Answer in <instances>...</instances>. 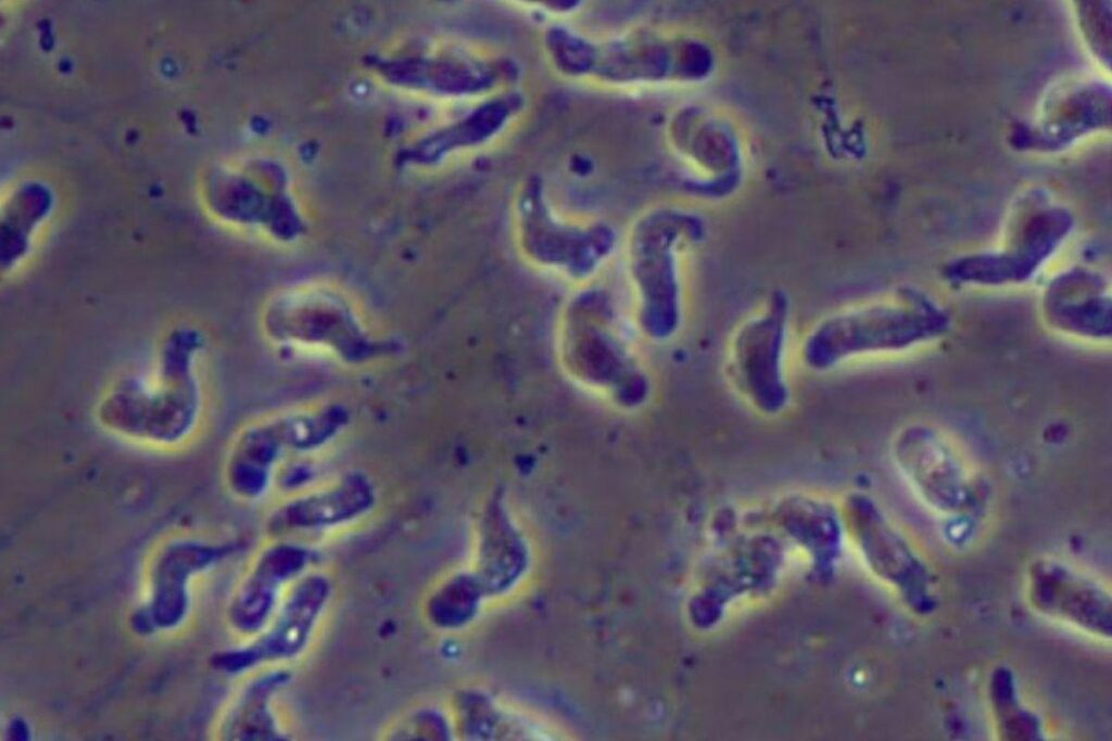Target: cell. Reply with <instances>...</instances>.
<instances>
[{
    "mask_svg": "<svg viewBox=\"0 0 1112 741\" xmlns=\"http://www.w3.org/2000/svg\"><path fill=\"white\" fill-rule=\"evenodd\" d=\"M203 348L204 337L197 329H173L159 347L151 379L125 376L100 399L99 425L114 437L153 449L188 444L202 418L197 361Z\"/></svg>",
    "mask_w": 1112,
    "mask_h": 741,
    "instance_id": "cell-1",
    "label": "cell"
},
{
    "mask_svg": "<svg viewBox=\"0 0 1112 741\" xmlns=\"http://www.w3.org/2000/svg\"><path fill=\"white\" fill-rule=\"evenodd\" d=\"M946 322L936 314L907 312L885 304L849 307L817 323L805 336L801 359L825 371L862 357L897 354L939 336Z\"/></svg>",
    "mask_w": 1112,
    "mask_h": 741,
    "instance_id": "cell-2",
    "label": "cell"
},
{
    "mask_svg": "<svg viewBox=\"0 0 1112 741\" xmlns=\"http://www.w3.org/2000/svg\"><path fill=\"white\" fill-rule=\"evenodd\" d=\"M788 301L775 292L741 324L730 348L729 368L736 388L754 408L768 414L780 412L788 401Z\"/></svg>",
    "mask_w": 1112,
    "mask_h": 741,
    "instance_id": "cell-3",
    "label": "cell"
},
{
    "mask_svg": "<svg viewBox=\"0 0 1112 741\" xmlns=\"http://www.w3.org/2000/svg\"><path fill=\"white\" fill-rule=\"evenodd\" d=\"M892 456L899 475L928 507L955 513L969 503L974 474L958 446L939 429L920 423L900 429Z\"/></svg>",
    "mask_w": 1112,
    "mask_h": 741,
    "instance_id": "cell-4",
    "label": "cell"
},
{
    "mask_svg": "<svg viewBox=\"0 0 1112 741\" xmlns=\"http://www.w3.org/2000/svg\"><path fill=\"white\" fill-rule=\"evenodd\" d=\"M1035 606L1089 633L1110 635V597L1094 582L1062 562L1040 559L1029 568Z\"/></svg>",
    "mask_w": 1112,
    "mask_h": 741,
    "instance_id": "cell-5",
    "label": "cell"
},
{
    "mask_svg": "<svg viewBox=\"0 0 1112 741\" xmlns=\"http://www.w3.org/2000/svg\"><path fill=\"white\" fill-rule=\"evenodd\" d=\"M328 578L313 574L302 578L291 590L268 631L238 655V667L285 661L301 654L316 628L330 598Z\"/></svg>",
    "mask_w": 1112,
    "mask_h": 741,
    "instance_id": "cell-6",
    "label": "cell"
},
{
    "mask_svg": "<svg viewBox=\"0 0 1112 741\" xmlns=\"http://www.w3.org/2000/svg\"><path fill=\"white\" fill-rule=\"evenodd\" d=\"M860 509L858 536L863 552L875 571L907 590L912 602L927 590L930 574L924 561L910 542L885 519L867 498L857 500Z\"/></svg>",
    "mask_w": 1112,
    "mask_h": 741,
    "instance_id": "cell-7",
    "label": "cell"
},
{
    "mask_svg": "<svg viewBox=\"0 0 1112 741\" xmlns=\"http://www.w3.org/2000/svg\"><path fill=\"white\" fill-rule=\"evenodd\" d=\"M308 561L309 553L299 546L281 544L263 553L247 583L240 605L241 623L249 630H258L271 619L283 587Z\"/></svg>",
    "mask_w": 1112,
    "mask_h": 741,
    "instance_id": "cell-8",
    "label": "cell"
},
{
    "mask_svg": "<svg viewBox=\"0 0 1112 741\" xmlns=\"http://www.w3.org/2000/svg\"><path fill=\"white\" fill-rule=\"evenodd\" d=\"M375 501L368 481L350 476L333 488L290 502L276 515L283 528H324L354 520L366 513Z\"/></svg>",
    "mask_w": 1112,
    "mask_h": 741,
    "instance_id": "cell-9",
    "label": "cell"
}]
</instances>
